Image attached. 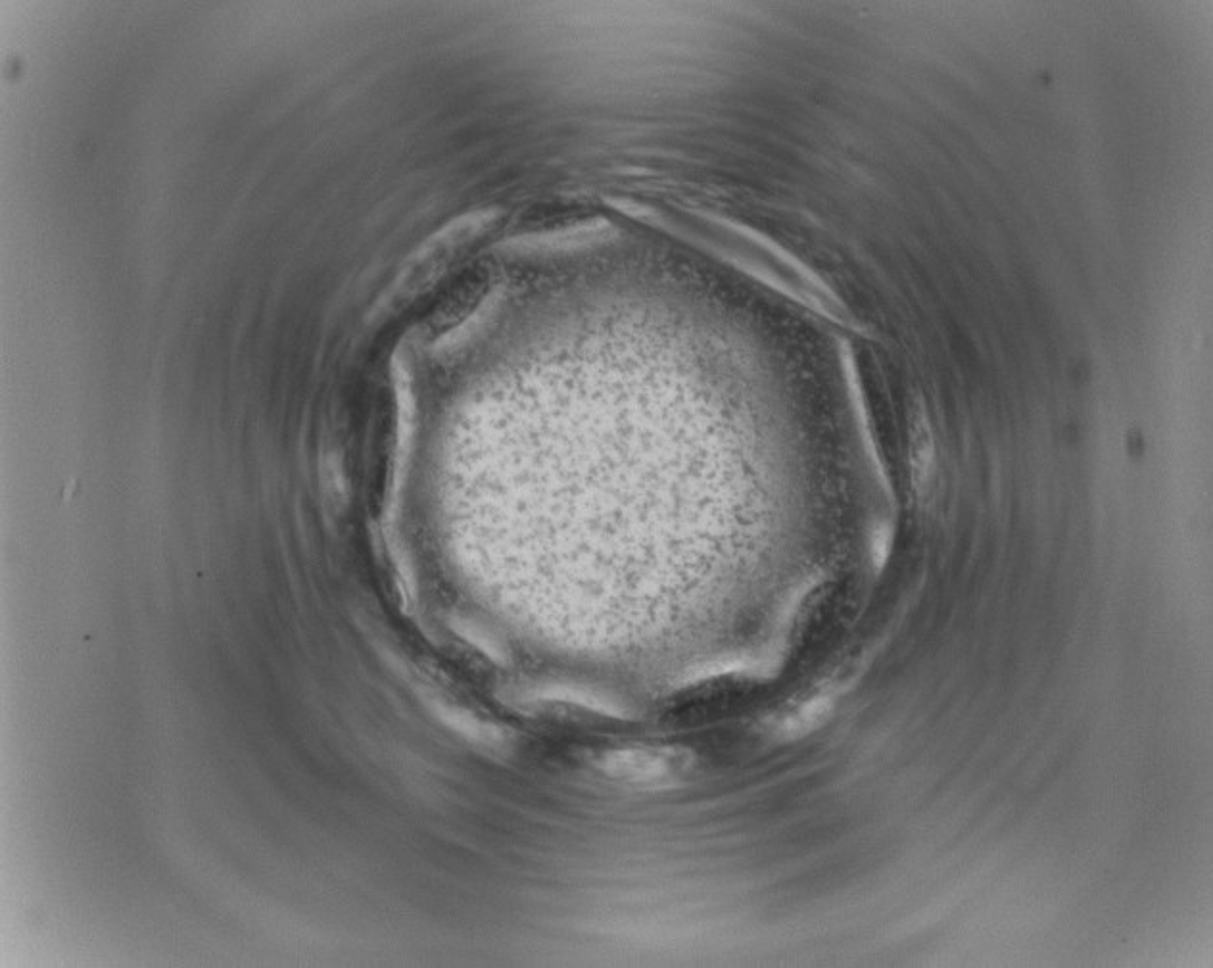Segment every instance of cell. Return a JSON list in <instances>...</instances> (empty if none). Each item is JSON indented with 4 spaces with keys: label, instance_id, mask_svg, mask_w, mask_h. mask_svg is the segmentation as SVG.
Instances as JSON below:
<instances>
[{
    "label": "cell",
    "instance_id": "6da1fadb",
    "mask_svg": "<svg viewBox=\"0 0 1213 968\" xmlns=\"http://www.w3.org/2000/svg\"><path fill=\"white\" fill-rule=\"evenodd\" d=\"M607 763L615 769V773L640 778L663 775L668 769L665 757H659L651 751H620L611 755Z\"/></svg>",
    "mask_w": 1213,
    "mask_h": 968
}]
</instances>
